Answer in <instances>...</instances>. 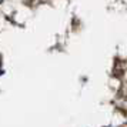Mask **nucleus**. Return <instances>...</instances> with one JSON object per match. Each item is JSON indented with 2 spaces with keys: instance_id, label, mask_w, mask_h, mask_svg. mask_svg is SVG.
<instances>
[{
  "instance_id": "nucleus-1",
  "label": "nucleus",
  "mask_w": 127,
  "mask_h": 127,
  "mask_svg": "<svg viewBox=\"0 0 127 127\" xmlns=\"http://www.w3.org/2000/svg\"><path fill=\"white\" fill-rule=\"evenodd\" d=\"M1 1H3V0H0V3H1Z\"/></svg>"
}]
</instances>
